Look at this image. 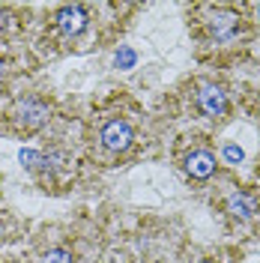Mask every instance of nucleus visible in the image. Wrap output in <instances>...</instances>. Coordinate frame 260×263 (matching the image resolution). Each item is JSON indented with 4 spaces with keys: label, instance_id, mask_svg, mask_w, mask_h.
<instances>
[{
    "label": "nucleus",
    "instance_id": "1",
    "mask_svg": "<svg viewBox=\"0 0 260 263\" xmlns=\"http://www.w3.org/2000/svg\"><path fill=\"white\" fill-rule=\"evenodd\" d=\"M99 138H102V147L111 149V153H126L132 147V141H135V129H132L126 120H108L102 132H99Z\"/></svg>",
    "mask_w": 260,
    "mask_h": 263
},
{
    "label": "nucleus",
    "instance_id": "2",
    "mask_svg": "<svg viewBox=\"0 0 260 263\" xmlns=\"http://www.w3.org/2000/svg\"><path fill=\"white\" fill-rule=\"evenodd\" d=\"M48 120H51V108L45 102H39V99H24V102H18V108H15L18 126H24V129H42Z\"/></svg>",
    "mask_w": 260,
    "mask_h": 263
},
{
    "label": "nucleus",
    "instance_id": "3",
    "mask_svg": "<svg viewBox=\"0 0 260 263\" xmlns=\"http://www.w3.org/2000/svg\"><path fill=\"white\" fill-rule=\"evenodd\" d=\"M197 108L203 117H225L228 111V93L218 84H203L197 90Z\"/></svg>",
    "mask_w": 260,
    "mask_h": 263
},
{
    "label": "nucleus",
    "instance_id": "4",
    "mask_svg": "<svg viewBox=\"0 0 260 263\" xmlns=\"http://www.w3.org/2000/svg\"><path fill=\"white\" fill-rule=\"evenodd\" d=\"M239 33V15L236 12H228V9H218L215 15L210 18V36L215 45H225V42H233Z\"/></svg>",
    "mask_w": 260,
    "mask_h": 263
},
{
    "label": "nucleus",
    "instance_id": "5",
    "mask_svg": "<svg viewBox=\"0 0 260 263\" xmlns=\"http://www.w3.org/2000/svg\"><path fill=\"white\" fill-rule=\"evenodd\" d=\"M90 18H87V9L84 6H63L57 12V27L63 36H78V33L87 30Z\"/></svg>",
    "mask_w": 260,
    "mask_h": 263
},
{
    "label": "nucleus",
    "instance_id": "6",
    "mask_svg": "<svg viewBox=\"0 0 260 263\" xmlns=\"http://www.w3.org/2000/svg\"><path fill=\"white\" fill-rule=\"evenodd\" d=\"M185 174H189L192 180H210L212 174H215V156H212L210 149H195V153H189V156H185Z\"/></svg>",
    "mask_w": 260,
    "mask_h": 263
},
{
    "label": "nucleus",
    "instance_id": "7",
    "mask_svg": "<svg viewBox=\"0 0 260 263\" xmlns=\"http://www.w3.org/2000/svg\"><path fill=\"white\" fill-rule=\"evenodd\" d=\"M225 206H228V213L233 215V218H239V221H245V218H251V215L257 213V200L248 195V192H233Z\"/></svg>",
    "mask_w": 260,
    "mask_h": 263
},
{
    "label": "nucleus",
    "instance_id": "8",
    "mask_svg": "<svg viewBox=\"0 0 260 263\" xmlns=\"http://www.w3.org/2000/svg\"><path fill=\"white\" fill-rule=\"evenodd\" d=\"M42 263H75V254L69 248H51L48 254L42 257Z\"/></svg>",
    "mask_w": 260,
    "mask_h": 263
},
{
    "label": "nucleus",
    "instance_id": "9",
    "mask_svg": "<svg viewBox=\"0 0 260 263\" xmlns=\"http://www.w3.org/2000/svg\"><path fill=\"white\" fill-rule=\"evenodd\" d=\"M18 159H21V164H27V167H36V164L42 162V156H39V153H33V149H21V153H18Z\"/></svg>",
    "mask_w": 260,
    "mask_h": 263
},
{
    "label": "nucleus",
    "instance_id": "10",
    "mask_svg": "<svg viewBox=\"0 0 260 263\" xmlns=\"http://www.w3.org/2000/svg\"><path fill=\"white\" fill-rule=\"evenodd\" d=\"M117 66H123V69H132V66H135V51L123 48L120 54H117Z\"/></svg>",
    "mask_w": 260,
    "mask_h": 263
},
{
    "label": "nucleus",
    "instance_id": "11",
    "mask_svg": "<svg viewBox=\"0 0 260 263\" xmlns=\"http://www.w3.org/2000/svg\"><path fill=\"white\" fill-rule=\"evenodd\" d=\"M225 159H228V162H243V149L228 144V147H225Z\"/></svg>",
    "mask_w": 260,
    "mask_h": 263
},
{
    "label": "nucleus",
    "instance_id": "12",
    "mask_svg": "<svg viewBox=\"0 0 260 263\" xmlns=\"http://www.w3.org/2000/svg\"><path fill=\"white\" fill-rule=\"evenodd\" d=\"M254 12H257V15H260V3H257V6H254Z\"/></svg>",
    "mask_w": 260,
    "mask_h": 263
},
{
    "label": "nucleus",
    "instance_id": "13",
    "mask_svg": "<svg viewBox=\"0 0 260 263\" xmlns=\"http://www.w3.org/2000/svg\"><path fill=\"white\" fill-rule=\"evenodd\" d=\"M0 75H3V60H0Z\"/></svg>",
    "mask_w": 260,
    "mask_h": 263
}]
</instances>
